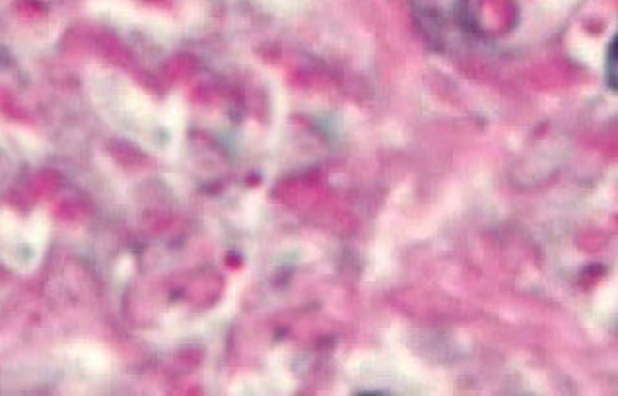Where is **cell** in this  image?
Here are the masks:
<instances>
[{
	"label": "cell",
	"instance_id": "cell-1",
	"mask_svg": "<svg viewBox=\"0 0 618 396\" xmlns=\"http://www.w3.org/2000/svg\"><path fill=\"white\" fill-rule=\"evenodd\" d=\"M605 82L611 91H618V37L615 35L607 45L605 54Z\"/></svg>",
	"mask_w": 618,
	"mask_h": 396
}]
</instances>
